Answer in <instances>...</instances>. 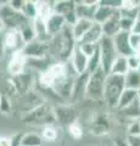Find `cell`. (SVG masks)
<instances>
[{
    "instance_id": "18",
    "label": "cell",
    "mask_w": 140,
    "mask_h": 146,
    "mask_svg": "<svg viewBox=\"0 0 140 146\" xmlns=\"http://www.w3.org/2000/svg\"><path fill=\"white\" fill-rule=\"evenodd\" d=\"M121 15L119 11H117L110 20H107L105 23H102V33L104 36H108V38H113L116 34L121 32Z\"/></svg>"
},
{
    "instance_id": "15",
    "label": "cell",
    "mask_w": 140,
    "mask_h": 146,
    "mask_svg": "<svg viewBox=\"0 0 140 146\" xmlns=\"http://www.w3.org/2000/svg\"><path fill=\"white\" fill-rule=\"evenodd\" d=\"M55 116L56 122H58L62 125L68 127L73 122L77 121V111L71 104L68 105H60V106L55 107Z\"/></svg>"
},
{
    "instance_id": "39",
    "label": "cell",
    "mask_w": 140,
    "mask_h": 146,
    "mask_svg": "<svg viewBox=\"0 0 140 146\" xmlns=\"http://www.w3.org/2000/svg\"><path fill=\"white\" fill-rule=\"evenodd\" d=\"M128 58V65H129V70L130 71H137L140 65V57L138 55H132V56L127 57Z\"/></svg>"
},
{
    "instance_id": "23",
    "label": "cell",
    "mask_w": 140,
    "mask_h": 146,
    "mask_svg": "<svg viewBox=\"0 0 140 146\" xmlns=\"http://www.w3.org/2000/svg\"><path fill=\"white\" fill-rule=\"evenodd\" d=\"M138 100V91L137 90H132V89H124V91L122 93L121 98L118 100L116 110L117 111H122V110L127 108L130 106L134 101Z\"/></svg>"
},
{
    "instance_id": "24",
    "label": "cell",
    "mask_w": 140,
    "mask_h": 146,
    "mask_svg": "<svg viewBox=\"0 0 140 146\" xmlns=\"http://www.w3.org/2000/svg\"><path fill=\"white\" fill-rule=\"evenodd\" d=\"M94 25L93 21L88 20H77L76 23L72 26V32H73L74 39L77 40V43L84 36V34L92 28V26Z\"/></svg>"
},
{
    "instance_id": "21",
    "label": "cell",
    "mask_w": 140,
    "mask_h": 146,
    "mask_svg": "<svg viewBox=\"0 0 140 146\" xmlns=\"http://www.w3.org/2000/svg\"><path fill=\"white\" fill-rule=\"evenodd\" d=\"M118 11L117 9H113L111 6H107L105 5L102 1L99 3V7L96 10V13H95V18H94V22H96V23H105L107 20H110V18L115 15V13Z\"/></svg>"
},
{
    "instance_id": "10",
    "label": "cell",
    "mask_w": 140,
    "mask_h": 146,
    "mask_svg": "<svg viewBox=\"0 0 140 146\" xmlns=\"http://www.w3.org/2000/svg\"><path fill=\"white\" fill-rule=\"evenodd\" d=\"M26 67H27V57L25 56L22 50L15 51L10 55L7 63V72L10 73L11 77L22 74L23 72H26Z\"/></svg>"
},
{
    "instance_id": "19",
    "label": "cell",
    "mask_w": 140,
    "mask_h": 146,
    "mask_svg": "<svg viewBox=\"0 0 140 146\" xmlns=\"http://www.w3.org/2000/svg\"><path fill=\"white\" fill-rule=\"evenodd\" d=\"M66 26H67V22H66L65 18L61 15H58V13H55V12L46 20L48 32H49V35H50L51 38L60 33Z\"/></svg>"
},
{
    "instance_id": "44",
    "label": "cell",
    "mask_w": 140,
    "mask_h": 146,
    "mask_svg": "<svg viewBox=\"0 0 140 146\" xmlns=\"http://www.w3.org/2000/svg\"><path fill=\"white\" fill-rule=\"evenodd\" d=\"M5 46H4V35H0V61L3 60L4 54H5Z\"/></svg>"
},
{
    "instance_id": "16",
    "label": "cell",
    "mask_w": 140,
    "mask_h": 146,
    "mask_svg": "<svg viewBox=\"0 0 140 146\" xmlns=\"http://www.w3.org/2000/svg\"><path fill=\"white\" fill-rule=\"evenodd\" d=\"M90 73L85 72L83 74H79L76 79V83L73 86V90H72V95L70 98V104H74L78 102L80 99L85 98V91H87V84H88V79H89Z\"/></svg>"
},
{
    "instance_id": "4",
    "label": "cell",
    "mask_w": 140,
    "mask_h": 146,
    "mask_svg": "<svg viewBox=\"0 0 140 146\" xmlns=\"http://www.w3.org/2000/svg\"><path fill=\"white\" fill-rule=\"evenodd\" d=\"M0 20L4 23V27L9 29H16L20 31L22 27L31 23V20H28L21 11H17L9 5V1L0 3Z\"/></svg>"
},
{
    "instance_id": "6",
    "label": "cell",
    "mask_w": 140,
    "mask_h": 146,
    "mask_svg": "<svg viewBox=\"0 0 140 146\" xmlns=\"http://www.w3.org/2000/svg\"><path fill=\"white\" fill-rule=\"evenodd\" d=\"M99 48H100V57H101V68L104 72L108 74L111 71V67L116 61V58L119 56L117 50L115 48L113 40L108 36H102V39L99 43Z\"/></svg>"
},
{
    "instance_id": "32",
    "label": "cell",
    "mask_w": 140,
    "mask_h": 146,
    "mask_svg": "<svg viewBox=\"0 0 140 146\" xmlns=\"http://www.w3.org/2000/svg\"><path fill=\"white\" fill-rule=\"evenodd\" d=\"M67 130H68V134L71 135V138H73L74 140H79L83 138L84 131H83V128L78 121H76L72 123V124H70L67 127Z\"/></svg>"
},
{
    "instance_id": "42",
    "label": "cell",
    "mask_w": 140,
    "mask_h": 146,
    "mask_svg": "<svg viewBox=\"0 0 140 146\" xmlns=\"http://www.w3.org/2000/svg\"><path fill=\"white\" fill-rule=\"evenodd\" d=\"M0 146H12L11 136H0Z\"/></svg>"
},
{
    "instance_id": "33",
    "label": "cell",
    "mask_w": 140,
    "mask_h": 146,
    "mask_svg": "<svg viewBox=\"0 0 140 146\" xmlns=\"http://www.w3.org/2000/svg\"><path fill=\"white\" fill-rule=\"evenodd\" d=\"M94 133L95 134H104L107 133L108 130V121L107 118H105L104 116L98 117L95 122H94Z\"/></svg>"
},
{
    "instance_id": "3",
    "label": "cell",
    "mask_w": 140,
    "mask_h": 146,
    "mask_svg": "<svg viewBox=\"0 0 140 146\" xmlns=\"http://www.w3.org/2000/svg\"><path fill=\"white\" fill-rule=\"evenodd\" d=\"M125 89L124 76L107 74L105 83V98L104 101L111 108H116L122 93Z\"/></svg>"
},
{
    "instance_id": "9",
    "label": "cell",
    "mask_w": 140,
    "mask_h": 146,
    "mask_svg": "<svg viewBox=\"0 0 140 146\" xmlns=\"http://www.w3.org/2000/svg\"><path fill=\"white\" fill-rule=\"evenodd\" d=\"M33 74L28 72H23L22 74H19L16 77H11L10 78V85L12 86V90L16 94H19V96L27 94L28 91L32 90L33 85Z\"/></svg>"
},
{
    "instance_id": "8",
    "label": "cell",
    "mask_w": 140,
    "mask_h": 146,
    "mask_svg": "<svg viewBox=\"0 0 140 146\" xmlns=\"http://www.w3.org/2000/svg\"><path fill=\"white\" fill-rule=\"evenodd\" d=\"M76 5L77 1L72 0H61V1H54V12L61 15L66 20L67 25L73 26L77 22L76 15Z\"/></svg>"
},
{
    "instance_id": "5",
    "label": "cell",
    "mask_w": 140,
    "mask_h": 146,
    "mask_svg": "<svg viewBox=\"0 0 140 146\" xmlns=\"http://www.w3.org/2000/svg\"><path fill=\"white\" fill-rule=\"evenodd\" d=\"M107 74L100 67L95 72L90 73L87 91H85V99L93 100V101H101L105 98V83Z\"/></svg>"
},
{
    "instance_id": "41",
    "label": "cell",
    "mask_w": 140,
    "mask_h": 146,
    "mask_svg": "<svg viewBox=\"0 0 140 146\" xmlns=\"http://www.w3.org/2000/svg\"><path fill=\"white\" fill-rule=\"evenodd\" d=\"M25 1L23 0H10L9 1V5H10L12 9H15L17 11H21L22 10V6H23Z\"/></svg>"
},
{
    "instance_id": "38",
    "label": "cell",
    "mask_w": 140,
    "mask_h": 146,
    "mask_svg": "<svg viewBox=\"0 0 140 146\" xmlns=\"http://www.w3.org/2000/svg\"><path fill=\"white\" fill-rule=\"evenodd\" d=\"M135 20H132V18H127V17H121V31L123 32H132L133 25H134Z\"/></svg>"
},
{
    "instance_id": "43",
    "label": "cell",
    "mask_w": 140,
    "mask_h": 146,
    "mask_svg": "<svg viewBox=\"0 0 140 146\" xmlns=\"http://www.w3.org/2000/svg\"><path fill=\"white\" fill-rule=\"evenodd\" d=\"M132 34H140V17H138L135 20L134 25H133V28H132Z\"/></svg>"
},
{
    "instance_id": "46",
    "label": "cell",
    "mask_w": 140,
    "mask_h": 146,
    "mask_svg": "<svg viewBox=\"0 0 140 146\" xmlns=\"http://www.w3.org/2000/svg\"><path fill=\"white\" fill-rule=\"evenodd\" d=\"M3 29H4V23L1 22V20H0V35H1V32H3Z\"/></svg>"
},
{
    "instance_id": "36",
    "label": "cell",
    "mask_w": 140,
    "mask_h": 146,
    "mask_svg": "<svg viewBox=\"0 0 140 146\" xmlns=\"http://www.w3.org/2000/svg\"><path fill=\"white\" fill-rule=\"evenodd\" d=\"M78 46L80 50H82V52L84 55H87V56L90 58L98 50L99 44H78Z\"/></svg>"
},
{
    "instance_id": "22",
    "label": "cell",
    "mask_w": 140,
    "mask_h": 146,
    "mask_svg": "<svg viewBox=\"0 0 140 146\" xmlns=\"http://www.w3.org/2000/svg\"><path fill=\"white\" fill-rule=\"evenodd\" d=\"M32 23H33V28H34V32H35V35H37V39L42 40V42L50 43L51 36L49 35L48 27H46V21L43 20V18H40V17H37Z\"/></svg>"
},
{
    "instance_id": "40",
    "label": "cell",
    "mask_w": 140,
    "mask_h": 146,
    "mask_svg": "<svg viewBox=\"0 0 140 146\" xmlns=\"http://www.w3.org/2000/svg\"><path fill=\"white\" fill-rule=\"evenodd\" d=\"M127 143L128 146H140V136H134V135H127Z\"/></svg>"
},
{
    "instance_id": "35",
    "label": "cell",
    "mask_w": 140,
    "mask_h": 146,
    "mask_svg": "<svg viewBox=\"0 0 140 146\" xmlns=\"http://www.w3.org/2000/svg\"><path fill=\"white\" fill-rule=\"evenodd\" d=\"M12 110V104L10 98L5 94H0V111L4 115H9Z\"/></svg>"
},
{
    "instance_id": "20",
    "label": "cell",
    "mask_w": 140,
    "mask_h": 146,
    "mask_svg": "<svg viewBox=\"0 0 140 146\" xmlns=\"http://www.w3.org/2000/svg\"><path fill=\"white\" fill-rule=\"evenodd\" d=\"M102 36H104V33H102L101 25L94 22L92 28L84 34V36L77 44H99L100 40L102 39Z\"/></svg>"
},
{
    "instance_id": "48",
    "label": "cell",
    "mask_w": 140,
    "mask_h": 146,
    "mask_svg": "<svg viewBox=\"0 0 140 146\" xmlns=\"http://www.w3.org/2000/svg\"><path fill=\"white\" fill-rule=\"evenodd\" d=\"M137 71H139V72H140V65H139V68H138V70H137Z\"/></svg>"
},
{
    "instance_id": "27",
    "label": "cell",
    "mask_w": 140,
    "mask_h": 146,
    "mask_svg": "<svg viewBox=\"0 0 140 146\" xmlns=\"http://www.w3.org/2000/svg\"><path fill=\"white\" fill-rule=\"evenodd\" d=\"M125 89L139 90L140 89V72L139 71H129L124 76Z\"/></svg>"
},
{
    "instance_id": "7",
    "label": "cell",
    "mask_w": 140,
    "mask_h": 146,
    "mask_svg": "<svg viewBox=\"0 0 140 146\" xmlns=\"http://www.w3.org/2000/svg\"><path fill=\"white\" fill-rule=\"evenodd\" d=\"M22 51L27 58H46L50 57V44L34 39L33 42L26 44Z\"/></svg>"
},
{
    "instance_id": "31",
    "label": "cell",
    "mask_w": 140,
    "mask_h": 146,
    "mask_svg": "<svg viewBox=\"0 0 140 146\" xmlns=\"http://www.w3.org/2000/svg\"><path fill=\"white\" fill-rule=\"evenodd\" d=\"M58 135V130L55 127V124H50V125H45L42 128V138L46 141H55L57 139Z\"/></svg>"
},
{
    "instance_id": "26",
    "label": "cell",
    "mask_w": 140,
    "mask_h": 146,
    "mask_svg": "<svg viewBox=\"0 0 140 146\" xmlns=\"http://www.w3.org/2000/svg\"><path fill=\"white\" fill-rule=\"evenodd\" d=\"M38 17L46 21L54 13V1H35Z\"/></svg>"
},
{
    "instance_id": "34",
    "label": "cell",
    "mask_w": 140,
    "mask_h": 146,
    "mask_svg": "<svg viewBox=\"0 0 140 146\" xmlns=\"http://www.w3.org/2000/svg\"><path fill=\"white\" fill-rule=\"evenodd\" d=\"M101 67V57H100V48L98 46V50L92 57L89 58V66H88V72L93 73L96 70Z\"/></svg>"
},
{
    "instance_id": "45",
    "label": "cell",
    "mask_w": 140,
    "mask_h": 146,
    "mask_svg": "<svg viewBox=\"0 0 140 146\" xmlns=\"http://www.w3.org/2000/svg\"><path fill=\"white\" fill-rule=\"evenodd\" d=\"M115 144L116 146H128V143H127V139H117L115 141Z\"/></svg>"
},
{
    "instance_id": "30",
    "label": "cell",
    "mask_w": 140,
    "mask_h": 146,
    "mask_svg": "<svg viewBox=\"0 0 140 146\" xmlns=\"http://www.w3.org/2000/svg\"><path fill=\"white\" fill-rule=\"evenodd\" d=\"M19 32H20V34L22 36V40L25 42V44H28L31 42H33L34 39H37V35H35V32H34V28H33V23L26 25L25 27H22Z\"/></svg>"
},
{
    "instance_id": "11",
    "label": "cell",
    "mask_w": 140,
    "mask_h": 146,
    "mask_svg": "<svg viewBox=\"0 0 140 146\" xmlns=\"http://www.w3.org/2000/svg\"><path fill=\"white\" fill-rule=\"evenodd\" d=\"M99 3L96 0H92V1H77L76 5V15L78 20H88L93 21L95 18V13L99 7Z\"/></svg>"
},
{
    "instance_id": "17",
    "label": "cell",
    "mask_w": 140,
    "mask_h": 146,
    "mask_svg": "<svg viewBox=\"0 0 140 146\" xmlns=\"http://www.w3.org/2000/svg\"><path fill=\"white\" fill-rule=\"evenodd\" d=\"M70 63L72 68L76 71L77 74H83V73L88 72V66H89V57L87 55H84L82 52V50L79 49L78 44L74 49L73 54H72V57L70 60Z\"/></svg>"
},
{
    "instance_id": "13",
    "label": "cell",
    "mask_w": 140,
    "mask_h": 146,
    "mask_svg": "<svg viewBox=\"0 0 140 146\" xmlns=\"http://www.w3.org/2000/svg\"><path fill=\"white\" fill-rule=\"evenodd\" d=\"M25 42L22 40V36L19 31L16 29H9L4 33V46L5 51L10 52V55L15 51H19L25 48Z\"/></svg>"
},
{
    "instance_id": "2",
    "label": "cell",
    "mask_w": 140,
    "mask_h": 146,
    "mask_svg": "<svg viewBox=\"0 0 140 146\" xmlns=\"http://www.w3.org/2000/svg\"><path fill=\"white\" fill-rule=\"evenodd\" d=\"M22 121L27 124L31 125H50L56 123V116H55V108H52L50 105L43 104L39 107L34 108L33 111L22 117Z\"/></svg>"
},
{
    "instance_id": "37",
    "label": "cell",
    "mask_w": 140,
    "mask_h": 146,
    "mask_svg": "<svg viewBox=\"0 0 140 146\" xmlns=\"http://www.w3.org/2000/svg\"><path fill=\"white\" fill-rule=\"evenodd\" d=\"M130 45L135 55L140 57V34H132L130 33Z\"/></svg>"
},
{
    "instance_id": "29",
    "label": "cell",
    "mask_w": 140,
    "mask_h": 146,
    "mask_svg": "<svg viewBox=\"0 0 140 146\" xmlns=\"http://www.w3.org/2000/svg\"><path fill=\"white\" fill-rule=\"evenodd\" d=\"M21 12L31 21H34L38 17V12H37V6H35V1H25L23 6H22Z\"/></svg>"
},
{
    "instance_id": "12",
    "label": "cell",
    "mask_w": 140,
    "mask_h": 146,
    "mask_svg": "<svg viewBox=\"0 0 140 146\" xmlns=\"http://www.w3.org/2000/svg\"><path fill=\"white\" fill-rule=\"evenodd\" d=\"M112 40H113L115 48L119 56L129 57V56H132V55H134L132 45H130V33L129 32L121 31L118 34H116L113 38H112Z\"/></svg>"
},
{
    "instance_id": "14",
    "label": "cell",
    "mask_w": 140,
    "mask_h": 146,
    "mask_svg": "<svg viewBox=\"0 0 140 146\" xmlns=\"http://www.w3.org/2000/svg\"><path fill=\"white\" fill-rule=\"evenodd\" d=\"M20 98L22 100L20 110L25 113V115H26V113H28V112H31V111H33L34 108L39 107L40 105L45 104V100L43 99L42 95H40L39 93H35L33 89L31 91H28L27 94L20 96Z\"/></svg>"
},
{
    "instance_id": "25",
    "label": "cell",
    "mask_w": 140,
    "mask_h": 146,
    "mask_svg": "<svg viewBox=\"0 0 140 146\" xmlns=\"http://www.w3.org/2000/svg\"><path fill=\"white\" fill-rule=\"evenodd\" d=\"M128 58L123 56H118L111 67V71L108 74H116V76H125L129 72Z\"/></svg>"
},
{
    "instance_id": "1",
    "label": "cell",
    "mask_w": 140,
    "mask_h": 146,
    "mask_svg": "<svg viewBox=\"0 0 140 146\" xmlns=\"http://www.w3.org/2000/svg\"><path fill=\"white\" fill-rule=\"evenodd\" d=\"M50 58L54 62H70L72 54L77 46L72 26L67 25L60 33L50 40Z\"/></svg>"
},
{
    "instance_id": "47",
    "label": "cell",
    "mask_w": 140,
    "mask_h": 146,
    "mask_svg": "<svg viewBox=\"0 0 140 146\" xmlns=\"http://www.w3.org/2000/svg\"><path fill=\"white\" fill-rule=\"evenodd\" d=\"M138 100H139V104H140V89L138 90Z\"/></svg>"
},
{
    "instance_id": "28",
    "label": "cell",
    "mask_w": 140,
    "mask_h": 146,
    "mask_svg": "<svg viewBox=\"0 0 140 146\" xmlns=\"http://www.w3.org/2000/svg\"><path fill=\"white\" fill-rule=\"evenodd\" d=\"M42 135L35 133H27L23 134L21 141V146H42Z\"/></svg>"
}]
</instances>
